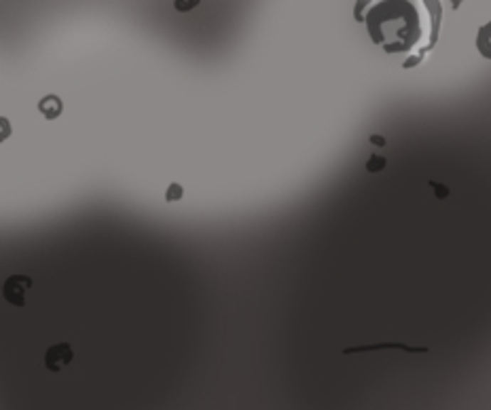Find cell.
I'll return each instance as SVG.
<instances>
[{
	"label": "cell",
	"instance_id": "cell-1",
	"mask_svg": "<svg viewBox=\"0 0 491 410\" xmlns=\"http://www.w3.org/2000/svg\"><path fill=\"white\" fill-rule=\"evenodd\" d=\"M354 19L366 26L371 41L386 53H407L413 68L438 43L440 0H356Z\"/></svg>",
	"mask_w": 491,
	"mask_h": 410
},
{
	"label": "cell",
	"instance_id": "cell-2",
	"mask_svg": "<svg viewBox=\"0 0 491 410\" xmlns=\"http://www.w3.org/2000/svg\"><path fill=\"white\" fill-rule=\"evenodd\" d=\"M32 288V279L26 275H11L4 284H2V294L6 298V303L15 305V307H23L26 305V290Z\"/></svg>",
	"mask_w": 491,
	"mask_h": 410
},
{
	"label": "cell",
	"instance_id": "cell-3",
	"mask_svg": "<svg viewBox=\"0 0 491 410\" xmlns=\"http://www.w3.org/2000/svg\"><path fill=\"white\" fill-rule=\"evenodd\" d=\"M73 357H75L73 347L68 342H60V345H53V347L47 349V353H45V366L51 372H60V370H64L73 362Z\"/></svg>",
	"mask_w": 491,
	"mask_h": 410
},
{
	"label": "cell",
	"instance_id": "cell-4",
	"mask_svg": "<svg viewBox=\"0 0 491 410\" xmlns=\"http://www.w3.org/2000/svg\"><path fill=\"white\" fill-rule=\"evenodd\" d=\"M38 110H41V114L45 117V119H49V121H53V119H58L60 114H62V110H64V104H62V99L58 97V95H45L41 102H38Z\"/></svg>",
	"mask_w": 491,
	"mask_h": 410
},
{
	"label": "cell",
	"instance_id": "cell-5",
	"mask_svg": "<svg viewBox=\"0 0 491 410\" xmlns=\"http://www.w3.org/2000/svg\"><path fill=\"white\" fill-rule=\"evenodd\" d=\"M182 195H184V188L180 186V184H169V188L165 190V201L167 203H174V201H180L182 199Z\"/></svg>",
	"mask_w": 491,
	"mask_h": 410
},
{
	"label": "cell",
	"instance_id": "cell-6",
	"mask_svg": "<svg viewBox=\"0 0 491 410\" xmlns=\"http://www.w3.org/2000/svg\"><path fill=\"white\" fill-rule=\"evenodd\" d=\"M384 167H386V159H384L381 155H371V157H369V161H366V169H369L371 173L381 171Z\"/></svg>",
	"mask_w": 491,
	"mask_h": 410
},
{
	"label": "cell",
	"instance_id": "cell-7",
	"mask_svg": "<svg viewBox=\"0 0 491 410\" xmlns=\"http://www.w3.org/2000/svg\"><path fill=\"white\" fill-rule=\"evenodd\" d=\"M197 4H199V0H176V2H174V6H176L180 13H189V11H193Z\"/></svg>",
	"mask_w": 491,
	"mask_h": 410
},
{
	"label": "cell",
	"instance_id": "cell-8",
	"mask_svg": "<svg viewBox=\"0 0 491 410\" xmlns=\"http://www.w3.org/2000/svg\"><path fill=\"white\" fill-rule=\"evenodd\" d=\"M9 136H11V123H9V119L0 117V142L9 140Z\"/></svg>",
	"mask_w": 491,
	"mask_h": 410
},
{
	"label": "cell",
	"instance_id": "cell-9",
	"mask_svg": "<svg viewBox=\"0 0 491 410\" xmlns=\"http://www.w3.org/2000/svg\"><path fill=\"white\" fill-rule=\"evenodd\" d=\"M430 186H432V188L436 190V197H438V199H443V197H447V195H449V190H447L445 186H440L438 182H432Z\"/></svg>",
	"mask_w": 491,
	"mask_h": 410
},
{
	"label": "cell",
	"instance_id": "cell-10",
	"mask_svg": "<svg viewBox=\"0 0 491 410\" xmlns=\"http://www.w3.org/2000/svg\"><path fill=\"white\" fill-rule=\"evenodd\" d=\"M369 140H371V144H375V146H384V144H386V138H384V136H371Z\"/></svg>",
	"mask_w": 491,
	"mask_h": 410
}]
</instances>
